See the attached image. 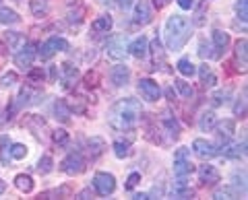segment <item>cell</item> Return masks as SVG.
Here are the masks:
<instances>
[{"instance_id": "1", "label": "cell", "mask_w": 248, "mask_h": 200, "mask_svg": "<svg viewBox=\"0 0 248 200\" xmlns=\"http://www.w3.org/2000/svg\"><path fill=\"white\" fill-rule=\"evenodd\" d=\"M141 114H143V107L135 97H124V99H118L110 107V112H108V124L114 130H118V132L130 130L139 122Z\"/></svg>"}, {"instance_id": "2", "label": "cell", "mask_w": 248, "mask_h": 200, "mask_svg": "<svg viewBox=\"0 0 248 200\" xmlns=\"http://www.w3.org/2000/svg\"><path fill=\"white\" fill-rule=\"evenodd\" d=\"M192 35V21L182 17V14H172L166 23V43L168 50L178 52L182 50L186 42L190 40Z\"/></svg>"}, {"instance_id": "3", "label": "cell", "mask_w": 248, "mask_h": 200, "mask_svg": "<svg viewBox=\"0 0 248 200\" xmlns=\"http://www.w3.org/2000/svg\"><path fill=\"white\" fill-rule=\"evenodd\" d=\"M192 163H190V151L186 147H180L174 153V175L176 178H186L192 173Z\"/></svg>"}, {"instance_id": "4", "label": "cell", "mask_w": 248, "mask_h": 200, "mask_svg": "<svg viewBox=\"0 0 248 200\" xmlns=\"http://www.w3.org/2000/svg\"><path fill=\"white\" fill-rule=\"evenodd\" d=\"M93 188L99 196H110L116 190V178L108 171H97L93 175Z\"/></svg>"}, {"instance_id": "5", "label": "cell", "mask_w": 248, "mask_h": 200, "mask_svg": "<svg viewBox=\"0 0 248 200\" xmlns=\"http://www.w3.org/2000/svg\"><path fill=\"white\" fill-rule=\"evenodd\" d=\"M66 50H71V45H68V42L64 40V37H50L48 42H44L42 43V48H40V58L42 60H50L54 54H58V52H66Z\"/></svg>"}, {"instance_id": "6", "label": "cell", "mask_w": 248, "mask_h": 200, "mask_svg": "<svg viewBox=\"0 0 248 200\" xmlns=\"http://www.w3.org/2000/svg\"><path fill=\"white\" fill-rule=\"evenodd\" d=\"M126 35H114L108 40L106 43V54H108V58H112V60H122L124 56L128 54L126 50Z\"/></svg>"}, {"instance_id": "7", "label": "cell", "mask_w": 248, "mask_h": 200, "mask_svg": "<svg viewBox=\"0 0 248 200\" xmlns=\"http://www.w3.org/2000/svg\"><path fill=\"white\" fill-rule=\"evenodd\" d=\"M85 167L87 165H85V159H83L81 153H71V155H66L64 161L60 163V169L66 175H79L85 171Z\"/></svg>"}, {"instance_id": "8", "label": "cell", "mask_w": 248, "mask_h": 200, "mask_svg": "<svg viewBox=\"0 0 248 200\" xmlns=\"http://www.w3.org/2000/svg\"><path fill=\"white\" fill-rule=\"evenodd\" d=\"M37 56V50H35V43H23L19 52L15 54V64H17L19 68H29L31 64H33V60Z\"/></svg>"}, {"instance_id": "9", "label": "cell", "mask_w": 248, "mask_h": 200, "mask_svg": "<svg viewBox=\"0 0 248 200\" xmlns=\"http://www.w3.org/2000/svg\"><path fill=\"white\" fill-rule=\"evenodd\" d=\"M139 93L143 95V99H147V101H157V99L161 97V89L159 85L155 83L153 79H139V85H137Z\"/></svg>"}, {"instance_id": "10", "label": "cell", "mask_w": 248, "mask_h": 200, "mask_svg": "<svg viewBox=\"0 0 248 200\" xmlns=\"http://www.w3.org/2000/svg\"><path fill=\"white\" fill-rule=\"evenodd\" d=\"M153 19V13H151V4L149 0H139L135 4V13H133V23L135 25H149Z\"/></svg>"}, {"instance_id": "11", "label": "cell", "mask_w": 248, "mask_h": 200, "mask_svg": "<svg viewBox=\"0 0 248 200\" xmlns=\"http://www.w3.org/2000/svg\"><path fill=\"white\" fill-rule=\"evenodd\" d=\"M192 151H195V155L199 157V159H213L217 153V147L213 143H209V141H205V138H197L195 143H192Z\"/></svg>"}, {"instance_id": "12", "label": "cell", "mask_w": 248, "mask_h": 200, "mask_svg": "<svg viewBox=\"0 0 248 200\" xmlns=\"http://www.w3.org/2000/svg\"><path fill=\"white\" fill-rule=\"evenodd\" d=\"M199 180L203 186H215V184L221 180L219 169L215 165H201L199 167Z\"/></svg>"}, {"instance_id": "13", "label": "cell", "mask_w": 248, "mask_h": 200, "mask_svg": "<svg viewBox=\"0 0 248 200\" xmlns=\"http://www.w3.org/2000/svg\"><path fill=\"white\" fill-rule=\"evenodd\" d=\"M79 81V71H77V66L64 62L60 66V83L64 89H71L75 87V83Z\"/></svg>"}, {"instance_id": "14", "label": "cell", "mask_w": 248, "mask_h": 200, "mask_svg": "<svg viewBox=\"0 0 248 200\" xmlns=\"http://www.w3.org/2000/svg\"><path fill=\"white\" fill-rule=\"evenodd\" d=\"M110 79L116 87H126L130 81V68L126 64H116L110 72Z\"/></svg>"}, {"instance_id": "15", "label": "cell", "mask_w": 248, "mask_h": 200, "mask_svg": "<svg viewBox=\"0 0 248 200\" xmlns=\"http://www.w3.org/2000/svg\"><path fill=\"white\" fill-rule=\"evenodd\" d=\"M66 17L71 23H81L85 17V4L83 0H68L66 4Z\"/></svg>"}, {"instance_id": "16", "label": "cell", "mask_w": 248, "mask_h": 200, "mask_svg": "<svg viewBox=\"0 0 248 200\" xmlns=\"http://www.w3.org/2000/svg\"><path fill=\"white\" fill-rule=\"evenodd\" d=\"M213 50H215V58H221V54L228 50L230 45V33L221 31V29H215L213 31Z\"/></svg>"}, {"instance_id": "17", "label": "cell", "mask_w": 248, "mask_h": 200, "mask_svg": "<svg viewBox=\"0 0 248 200\" xmlns=\"http://www.w3.org/2000/svg\"><path fill=\"white\" fill-rule=\"evenodd\" d=\"M23 126L29 128L35 136H42V130H46V120L42 116H37V114H25Z\"/></svg>"}, {"instance_id": "18", "label": "cell", "mask_w": 248, "mask_h": 200, "mask_svg": "<svg viewBox=\"0 0 248 200\" xmlns=\"http://www.w3.org/2000/svg\"><path fill=\"white\" fill-rule=\"evenodd\" d=\"M215 132H217V136L223 141V144L228 143V138H232L234 136V132H236V122L234 120H221V122H215Z\"/></svg>"}, {"instance_id": "19", "label": "cell", "mask_w": 248, "mask_h": 200, "mask_svg": "<svg viewBox=\"0 0 248 200\" xmlns=\"http://www.w3.org/2000/svg\"><path fill=\"white\" fill-rule=\"evenodd\" d=\"M126 50L133 54L135 58H145L147 56V50H149V42H147L145 35H139L137 40H133V42L126 45Z\"/></svg>"}, {"instance_id": "20", "label": "cell", "mask_w": 248, "mask_h": 200, "mask_svg": "<svg viewBox=\"0 0 248 200\" xmlns=\"http://www.w3.org/2000/svg\"><path fill=\"white\" fill-rule=\"evenodd\" d=\"M161 124H164V128L168 130V134L172 136L174 141H176L178 136H180V124H178V120H176L170 112H164V114H161Z\"/></svg>"}, {"instance_id": "21", "label": "cell", "mask_w": 248, "mask_h": 200, "mask_svg": "<svg viewBox=\"0 0 248 200\" xmlns=\"http://www.w3.org/2000/svg\"><path fill=\"white\" fill-rule=\"evenodd\" d=\"M223 157H228V159H240V157H244L246 155V141L242 143H234V144H223Z\"/></svg>"}, {"instance_id": "22", "label": "cell", "mask_w": 248, "mask_h": 200, "mask_svg": "<svg viewBox=\"0 0 248 200\" xmlns=\"http://www.w3.org/2000/svg\"><path fill=\"white\" fill-rule=\"evenodd\" d=\"M112 27H114V19L110 14H102V17H97L91 23V31H95V33H108Z\"/></svg>"}, {"instance_id": "23", "label": "cell", "mask_w": 248, "mask_h": 200, "mask_svg": "<svg viewBox=\"0 0 248 200\" xmlns=\"http://www.w3.org/2000/svg\"><path fill=\"white\" fill-rule=\"evenodd\" d=\"M186 178H178V182L174 184L172 188V198H192L195 196V190L190 186H186Z\"/></svg>"}, {"instance_id": "24", "label": "cell", "mask_w": 248, "mask_h": 200, "mask_svg": "<svg viewBox=\"0 0 248 200\" xmlns=\"http://www.w3.org/2000/svg\"><path fill=\"white\" fill-rule=\"evenodd\" d=\"M87 151H89L91 159H97L106 151V141L104 138H99V136H91L87 141Z\"/></svg>"}, {"instance_id": "25", "label": "cell", "mask_w": 248, "mask_h": 200, "mask_svg": "<svg viewBox=\"0 0 248 200\" xmlns=\"http://www.w3.org/2000/svg\"><path fill=\"white\" fill-rule=\"evenodd\" d=\"M246 48H248V42L246 40H238L234 45V52H236V60L240 62V71L246 72V62H248V56H246Z\"/></svg>"}, {"instance_id": "26", "label": "cell", "mask_w": 248, "mask_h": 200, "mask_svg": "<svg viewBox=\"0 0 248 200\" xmlns=\"http://www.w3.org/2000/svg\"><path fill=\"white\" fill-rule=\"evenodd\" d=\"M33 178L27 173H19L17 178H15V188H17L19 192H23V194H29V192H33Z\"/></svg>"}, {"instance_id": "27", "label": "cell", "mask_w": 248, "mask_h": 200, "mask_svg": "<svg viewBox=\"0 0 248 200\" xmlns=\"http://www.w3.org/2000/svg\"><path fill=\"white\" fill-rule=\"evenodd\" d=\"M0 163L6 167L11 163V138L6 134L0 136Z\"/></svg>"}, {"instance_id": "28", "label": "cell", "mask_w": 248, "mask_h": 200, "mask_svg": "<svg viewBox=\"0 0 248 200\" xmlns=\"http://www.w3.org/2000/svg\"><path fill=\"white\" fill-rule=\"evenodd\" d=\"M2 42L6 43V48L9 50H17V48H21V45L25 43V37H23L21 33H17V31H9V33H4Z\"/></svg>"}, {"instance_id": "29", "label": "cell", "mask_w": 248, "mask_h": 200, "mask_svg": "<svg viewBox=\"0 0 248 200\" xmlns=\"http://www.w3.org/2000/svg\"><path fill=\"white\" fill-rule=\"evenodd\" d=\"M199 74H201V83H203V87H215L217 85V76L213 74V71L207 64L199 66Z\"/></svg>"}, {"instance_id": "30", "label": "cell", "mask_w": 248, "mask_h": 200, "mask_svg": "<svg viewBox=\"0 0 248 200\" xmlns=\"http://www.w3.org/2000/svg\"><path fill=\"white\" fill-rule=\"evenodd\" d=\"M130 147H133L130 138H128V141H122V138H120V141H116V143H114V155L118 157V159L128 157L130 153H133V149H130Z\"/></svg>"}, {"instance_id": "31", "label": "cell", "mask_w": 248, "mask_h": 200, "mask_svg": "<svg viewBox=\"0 0 248 200\" xmlns=\"http://www.w3.org/2000/svg\"><path fill=\"white\" fill-rule=\"evenodd\" d=\"M54 114H56V120H60V122L71 120V110H68L66 101H62V99H58V101L54 103Z\"/></svg>"}, {"instance_id": "32", "label": "cell", "mask_w": 248, "mask_h": 200, "mask_svg": "<svg viewBox=\"0 0 248 200\" xmlns=\"http://www.w3.org/2000/svg\"><path fill=\"white\" fill-rule=\"evenodd\" d=\"M178 72H180L182 76H195L197 66L190 62V58H180L178 60Z\"/></svg>"}, {"instance_id": "33", "label": "cell", "mask_w": 248, "mask_h": 200, "mask_svg": "<svg viewBox=\"0 0 248 200\" xmlns=\"http://www.w3.org/2000/svg\"><path fill=\"white\" fill-rule=\"evenodd\" d=\"M21 21V17L17 13H15L13 9H0V23H2V25H15V23H19Z\"/></svg>"}, {"instance_id": "34", "label": "cell", "mask_w": 248, "mask_h": 200, "mask_svg": "<svg viewBox=\"0 0 248 200\" xmlns=\"http://www.w3.org/2000/svg\"><path fill=\"white\" fill-rule=\"evenodd\" d=\"M52 141L54 144H58V147H68V143H71V136H68V132L64 128H58L52 132Z\"/></svg>"}, {"instance_id": "35", "label": "cell", "mask_w": 248, "mask_h": 200, "mask_svg": "<svg viewBox=\"0 0 248 200\" xmlns=\"http://www.w3.org/2000/svg\"><path fill=\"white\" fill-rule=\"evenodd\" d=\"M238 196V192H236V188L234 186H232V184H230V186H221V188H217L215 192H213V198H217V200H223V198H236Z\"/></svg>"}, {"instance_id": "36", "label": "cell", "mask_w": 248, "mask_h": 200, "mask_svg": "<svg viewBox=\"0 0 248 200\" xmlns=\"http://www.w3.org/2000/svg\"><path fill=\"white\" fill-rule=\"evenodd\" d=\"M232 180H234V184H232V186L236 188L238 194H246V173H244V171H234Z\"/></svg>"}, {"instance_id": "37", "label": "cell", "mask_w": 248, "mask_h": 200, "mask_svg": "<svg viewBox=\"0 0 248 200\" xmlns=\"http://www.w3.org/2000/svg\"><path fill=\"white\" fill-rule=\"evenodd\" d=\"M199 126H201V130H203V132H209V130H213V126H215V114H213V112H205L203 116H201Z\"/></svg>"}, {"instance_id": "38", "label": "cell", "mask_w": 248, "mask_h": 200, "mask_svg": "<svg viewBox=\"0 0 248 200\" xmlns=\"http://www.w3.org/2000/svg\"><path fill=\"white\" fill-rule=\"evenodd\" d=\"M29 9H31V13H33L35 17H44V14L48 13V2H46V0H31Z\"/></svg>"}, {"instance_id": "39", "label": "cell", "mask_w": 248, "mask_h": 200, "mask_svg": "<svg viewBox=\"0 0 248 200\" xmlns=\"http://www.w3.org/2000/svg\"><path fill=\"white\" fill-rule=\"evenodd\" d=\"M27 157V147L25 144H21V143H11V159H17V161H21V159H25Z\"/></svg>"}, {"instance_id": "40", "label": "cell", "mask_w": 248, "mask_h": 200, "mask_svg": "<svg viewBox=\"0 0 248 200\" xmlns=\"http://www.w3.org/2000/svg\"><path fill=\"white\" fill-rule=\"evenodd\" d=\"M99 81H102V76H99L97 71H89L87 74H85V79H83V83H85V87L87 89H95L99 85Z\"/></svg>"}, {"instance_id": "41", "label": "cell", "mask_w": 248, "mask_h": 200, "mask_svg": "<svg viewBox=\"0 0 248 200\" xmlns=\"http://www.w3.org/2000/svg\"><path fill=\"white\" fill-rule=\"evenodd\" d=\"M52 167H54V161H52L50 155H44L40 161H37V171H40L42 175L50 173V171H52Z\"/></svg>"}, {"instance_id": "42", "label": "cell", "mask_w": 248, "mask_h": 200, "mask_svg": "<svg viewBox=\"0 0 248 200\" xmlns=\"http://www.w3.org/2000/svg\"><path fill=\"white\" fill-rule=\"evenodd\" d=\"M174 83H176V89L182 93V97H186V99H192V95H195V89H192L188 83L182 81V79H178V81H174Z\"/></svg>"}, {"instance_id": "43", "label": "cell", "mask_w": 248, "mask_h": 200, "mask_svg": "<svg viewBox=\"0 0 248 200\" xmlns=\"http://www.w3.org/2000/svg\"><path fill=\"white\" fill-rule=\"evenodd\" d=\"M211 50H213V43H207L205 40L199 43V56L203 58V60H211V58H215V54H213Z\"/></svg>"}, {"instance_id": "44", "label": "cell", "mask_w": 248, "mask_h": 200, "mask_svg": "<svg viewBox=\"0 0 248 200\" xmlns=\"http://www.w3.org/2000/svg\"><path fill=\"white\" fill-rule=\"evenodd\" d=\"M236 14H238V19L246 23L248 19V0H238L236 2Z\"/></svg>"}, {"instance_id": "45", "label": "cell", "mask_w": 248, "mask_h": 200, "mask_svg": "<svg viewBox=\"0 0 248 200\" xmlns=\"http://www.w3.org/2000/svg\"><path fill=\"white\" fill-rule=\"evenodd\" d=\"M151 54H153V60L157 62V60H164V48H161V42L159 37H155L151 42Z\"/></svg>"}, {"instance_id": "46", "label": "cell", "mask_w": 248, "mask_h": 200, "mask_svg": "<svg viewBox=\"0 0 248 200\" xmlns=\"http://www.w3.org/2000/svg\"><path fill=\"white\" fill-rule=\"evenodd\" d=\"M234 114H236V116H240V118L246 116V89L242 91V97H240L236 101V105H234Z\"/></svg>"}, {"instance_id": "47", "label": "cell", "mask_w": 248, "mask_h": 200, "mask_svg": "<svg viewBox=\"0 0 248 200\" xmlns=\"http://www.w3.org/2000/svg\"><path fill=\"white\" fill-rule=\"evenodd\" d=\"M232 95V89H223V91H217V93L213 95V103L215 105H223L228 101V97Z\"/></svg>"}, {"instance_id": "48", "label": "cell", "mask_w": 248, "mask_h": 200, "mask_svg": "<svg viewBox=\"0 0 248 200\" xmlns=\"http://www.w3.org/2000/svg\"><path fill=\"white\" fill-rule=\"evenodd\" d=\"M19 81V76H17V72H6L2 79H0V85H2L4 89H9V87H13L15 83Z\"/></svg>"}, {"instance_id": "49", "label": "cell", "mask_w": 248, "mask_h": 200, "mask_svg": "<svg viewBox=\"0 0 248 200\" xmlns=\"http://www.w3.org/2000/svg\"><path fill=\"white\" fill-rule=\"evenodd\" d=\"M139 182H141V173H139V171H133V173L128 175L126 186H124V188H126V190H133V188H137V184H139Z\"/></svg>"}, {"instance_id": "50", "label": "cell", "mask_w": 248, "mask_h": 200, "mask_svg": "<svg viewBox=\"0 0 248 200\" xmlns=\"http://www.w3.org/2000/svg\"><path fill=\"white\" fill-rule=\"evenodd\" d=\"M44 71H42V68H31V71H29V81L31 83H42L44 81Z\"/></svg>"}, {"instance_id": "51", "label": "cell", "mask_w": 248, "mask_h": 200, "mask_svg": "<svg viewBox=\"0 0 248 200\" xmlns=\"http://www.w3.org/2000/svg\"><path fill=\"white\" fill-rule=\"evenodd\" d=\"M68 110H71V112L75 110L77 114H85V103L81 101V97H77V99H75V101L71 103V107H68Z\"/></svg>"}, {"instance_id": "52", "label": "cell", "mask_w": 248, "mask_h": 200, "mask_svg": "<svg viewBox=\"0 0 248 200\" xmlns=\"http://www.w3.org/2000/svg\"><path fill=\"white\" fill-rule=\"evenodd\" d=\"M6 60H9V48L0 42V68H2L6 64Z\"/></svg>"}, {"instance_id": "53", "label": "cell", "mask_w": 248, "mask_h": 200, "mask_svg": "<svg viewBox=\"0 0 248 200\" xmlns=\"http://www.w3.org/2000/svg\"><path fill=\"white\" fill-rule=\"evenodd\" d=\"M195 2L197 0H178V6L182 11H190V9H195Z\"/></svg>"}, {"instance_id": "54", "label": "cell", "mask_w": 248, "mask_h": 200, "mask_svg": "<svg viewBox=\"0 0 248 200\" xmlns=\"http://www.w3.org/2000/svg\"><path fill=\"white\" fill-rule=\"evenodd\" d=\"M133 2H135V0H118V6L122 11H128L130 6H133Z\"/></svg>"}, {"instance_id": "55", "label": "cell", "mask_w": 248, "mask_h": 200, "mask_svg": "<svg viewBox=\"0 0 248 200\" xmlns=\"http://www.w3.org/2000/svg\"><path fill=\"white\" fill-rule=\"evenodd\" d=\"M93 198V192H91V188H87V190H83V192H79V194H77V198H81V200H85V198Z\"/></svg>"}, {"instance_id": "56", "label": "cell", "mask_w": 248, "mask_h": 200, "mask_svg": "<svg viewBox=\"0 0 248 200\" xmlns=\"http://www.w3.org/2000/svg\"><path fill=\"white\" fill-rule=\"evenodd\" d=\"M166 97L170 99V101H176V91H174V87H168L166 89Z\"/></svg>"}, {"instance_id": "57", "label": "cell", "mask_w": 248, "mask_h": 200, "mask_svg": "<svg viewBox=\"0 0 248 200\" xmlns=\"http://www.w3.org/2000/svg\"><path fill=\"white\" fill-rule=\"evenodd\" d=\"M168 2H170V0H155V6H157V9H164Z\"/></svg>"}, {"instance_id": "58", "label": "cell", "mask_w": 248, "mask_h": 200, "mask_svg": "<svg viewBox=\"0 0 248 200\" xmlns=\"http://www.w3.org/2000/svg\"><path fill=\"white\" fill-rule=\"evenodd\" d=\"M135 200H149V194H145V192H141V194H135Z\"/></svg>"}, {"instance_id": "59", "label": "cell", "mask_w": 248, "mask_h": 200, "mask_svg": "<svg viewBox=\"0 0 248 200\" xmlns=\"http://www.w3.org/2000/svg\"><path fill=\"white\" fill-rule=\"evenodd\" d=\"M4 190H6V182H2V180H0V196L4 194Z\"/></svg>"}]
</instances>
